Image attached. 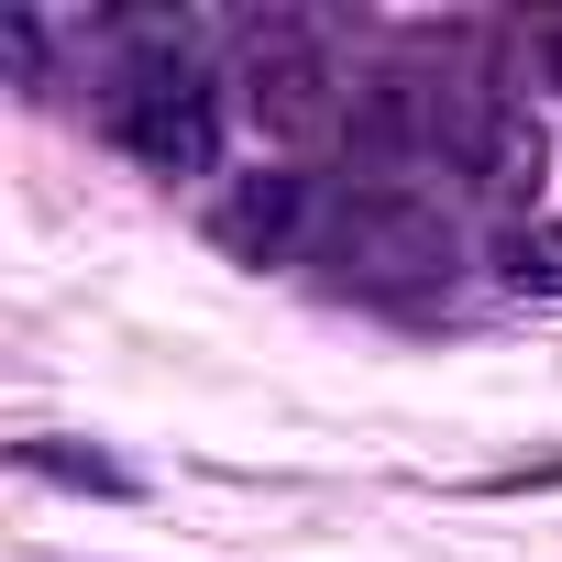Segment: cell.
<instances>
[{"instance_id": "6da1fadb", "label": "cell", "mask_w": 562, "mask_h": 562, "mask_svg": "<svg viewBox=\"0 0 562 562\" xmlns=\"http://www.w3.org/2000/svg\"><path fill=\"white\" fill-rule=\"evenodd\" d=\"M111 78H100V133L144 177H210L221 166V78L199 67L188 12H122L111 23Z\"/></svg>"}, {"instance_id": "7a4b0ae2", "label": "cell", "mask_w": 562, "mask_h": 562, "mask_svg": "<svg viewBox=\"0 0 562 562\" xmlns=\"http://www.w3.org/2000/svg\"><path fill=\"white\" fill-rule=\"evenodd\" d=\"M321 288L342 299H375V310H419V299H452V276H463V232L441 199L397 188V177H353L321 199Z\"/></svg>"}, {"instance_id": "3957f363", "label": "cell", "mask_w": 562, "mask_h": 562, "mask_svg": "<svg viewBox=\"0 0 562 562\" xmlns=\"http://www.w3.org/2000/svg\"><path fill=\"white\" fill-rule=\"evenodd\" d=\"M232 89L276 144H321L353 122V78H342V34L321 12H254L232 34Z\"/></svg>"}, {"instance_id": "277c9868", "label": "cell", "mask_w": 562, "mask_h": 562, "mask_svg": "<svg viewBox=\"0 0 562 562\" xmlns=\"http://www.w3.org/2000/svg\"><path fill=\"white\" fill-rule=\"evenodd\" d=\"M441 166L474 188V199H496V210H518V199H540V177H551V133H540V111L529 100H507V89H463V111H452V144H441Z\"/></svg>"}, {"instance_id": "5b68a950", "label": "cell", "mask_w": 562, "mask_h": 562, "mask_svg": "<svg viewBox=\"0 0 562 562\" xmlns=\"http://www.w3.org/2000/svg\"><path fill=\"white\" fill-rule=\"evenodd\" d=\"M321 199H331V188L299 177V166H254V177H232V188L210 199V243L243 254V265H310Z\"/></svg>"}, {"instance_id": "8992f818", "label": "cell", "mask_w": 562, "mask_h": 562, "mask_svg": "<svg viewBox=\"0 0 562 562\" xmlns=\"http://www.w3.org/2000/svg\"><path fill=\"white\" fill-rule=\"evenodd\" d=\"M12 463H23V474H45V485H78V496H144V474H133L122 452H89V441H56V430L12 441Z\"/></svg>"}, {"instance_id": "52a82bcc", "label": "cell", "mask_w": 562, "mask_h": 562, "mask_svg": "<svg viewBox=\"0 0 562 562\" xmlns=\"http://www.w3.org/2000/svg\"><path fill=\"white\" fill-rule=\"evenodd\" d=\"M485 265H496L507 299H562V221H507Z\"/></svg>"}, {"instance_id": "ba28073f", "label": "cell", "mask_w": 562, "mask_h": 562, "mask_svg": "<svg viewBox=\"0 0 562 562\" xmlns=\"http://www.w3.org/2000/svg\"><path fill=\"white\" fill-rule=\"evenodd\" d=\"M507 56H518V78H540V89H562V12H540V23H518V34H507Z\"/></svg>"}]
</instances>
